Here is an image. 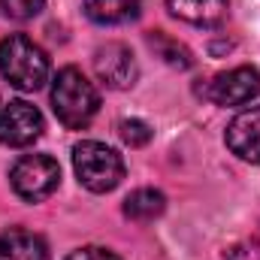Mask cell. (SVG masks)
Returning a JSON list of instances; mask_svg holds the SVG:
<instances>
[{
  "label": "cell",
  "instance_id": "obj_1",
  "mask_svg": "<svg viewBox=\"0 0 260 260\" xmlns=\"http://www.w3.org/2000/svg\"><path fill=\"white\" fill-rule=\"evenodd\" d=\"M97 106H100V94L82 70L64 67L55 76V82H52V109H55L58 121L67 130L88 127L91 118L97 115Z\"/></svg>",
  "mask_w": 260,
  "mask_h": 260
},
{
  "label": "cell",
  "instance_id": "obj_2",
  "mask_svg": "<svg viewBox=\"0 0 260 260\" xmlns=\"http://www.w3.org/2000/svg\"><path fill=\"white\" fill-rule=\"evenodd\" d=\"M0 76L18 91H37L49 79V55L24 34L0 40Z\"/></svg>",
  "mask_w": 260,
  "mask_h": 260
},
{
  "label": "cell",
  "instance_id": "obj_3",
  "mask_svg": "<svg viewBox=\"0 0 260 260\" xmlns=\"http://www.w3.org/2000/svg\"><path fill=\"white\" fill-rule=\"evenodd\" d=\"M73 170H76L79 185L94 194H106V191L118 188V182L124 179L121 154L97 139H85L73 148Z\"/></svg>",
  "mask_w": 260,
  "mask_h": 260
},
{
  "label": "cell",
  "instance_id": "obj_4",
  "mask_svg": "<svg viewBox=\"0 0 260 260\" xmlns=\"http://www.w3.org/2000/svg\"><path fill=\"white\" fill-rule=\"evenodd\" d=\"M9 182H12V191L21 200L40 203V200H46V197H52L58 191L61 167L49 154H24L9 170Z\"/></svg>",
  "mask_w": 260,
  "mask_h": 260
},
{
  "label": "cell",
  "instance_id": "obj_5",
  "mask_svg": "<svg viewBox=\"0 0 260 260\" xmlns=\"http://www.w3.org/2000/svg\"><path fill=\"white\" fill-rule=\"evenodd\" d=\"M43 136V115L27 100H9L0 106V142L9 148H24Z\"/></svg>",
  "mask_w": 260,
  "mask_h": 260
},
{
  "label": "cell",
  "instance_id": "obj_6",
  "mask_svg": "<svg viewBox=\"0 0 260 260\" xmlns=\"http://www.w3.org/2000/svg\"><path fill=\"white\" fill-rule=\"evenodd\" d=\"M260 94V73L254 67H233L215 76L206 88V97L215 106H245Z\"/></svg>",
  "mask_w": 260,
  "mask_h": 260
},
{
  "label": "cell",
  "instance_id": "obj_7",
  "mask_svg": "<svg viewBox=\"0 0 260 260\" xmlns=\"http://www.w3.org/2000/svg\"><path fill=\"white\" fill-rule=\"evenodd\" d=\"M94 70H97V79L109 88H130L139 76V67L136 58L124 43H106L97 49L94 55Z\"/></svg>",
  "mask_w": 260,
  "mask_h": 260
},
{
  "label": "cell",
  "instance_id": "obj_8",
  "mask_svg": "<svg viewBox=\"0 0 260 260\" xmlns=\"http://www.w3.org/2000/svg\"><path fill=\"white\" fill-rule=\"evenodd\" d=\"M227 148L236 157L260 167V106L242 109L230 121V127H227Z\"/></svg>",
  "mask_w": 260,
  "mask_h": 260
},
{
  "label": "cell",
  "instance_id": "obj_9",
  "mask_svg": "<svg viewBox=\"0 0 260 260\" xmlns=\"http://www.w3.org/2000/svg\"><path fill=\"white\" fill-rule=\"evenodd\" d=\"M0 260H49L46 239L24 227H9L0 233Z\"/></svg>",
  "mask_w": 260,
  "mask_h": 260
},
{
  "label": "cell",
  "instance_id": "obj_10",
  "mask_svg": "<svg viewBox=\"0 0 260 260\" xmlns=\"http://www.w3.org/2000/svg\"><path fill=\"white\" fill-rule=\"evenodd\" d=\"M167 9L197 27H215L227 18V0H167Z\"/></svg>",
  "mask_w": 260,
  "mask_h": 260
},
{
  "label": "cell",
  "instance_id": "obj_11",
  "mask_svg": "<svg viewBox=\"0 0 260 260\" xmlns=\"http://www.w3.org/2000/svg\"><path fill=\"white\" fill-rule=\"evenodd\" d=\"M142 0H85V15L94 24H127L139 15Z\"/></svg>",
  "mask_w": 260,
  "mask_h": 260
},
{
  "label": "cell",
  "instance_id": "obj_12",
  "mask_svg": "<svg viewBox=\"0 0 260 260\" xmlns=\"http://www.w3.org/2000/svg\"><path fill=\"white\" fill-rule=\"evenodd\" d=\"M167 209V197L154 188H139L124 200V215L130 221H139V224H148L154 218H160Z\"/></svg>",
  "mask_w": 260,
  "mask_h": 260
},
{
  "label": "cell",
  "instance_id": "obj_13",
  "mask_svg": "<svg viewBox=\"0 0 260 260\" xmlns=\"http://www.w3.org/2000/svg\"><path fill=\"white\" fill-rule=\"evenodd\" d=\"M148 43H151V49H154L167 64L179 67V70H188V67L194 64V61H191V52H188L182 43H176V40H170V37H164V34L148 37Z\"/></svg>",
  "mask_w": 260,
  "mask_h": 260
},
{
  "label": "cell",
  "instance_id": "obj_14",
  "mask_svg": "<svg viewBox=\"0 0 260 260\" xmlns=\"http://www.w3.org/2000/svg\"><path fill=\"white\" fill-rule=\"evenodd\" d=\"M118 130H121V139L127 142L130 148L148 145V142H151V136H154L151 124H145L142 118H127V121H121V124H118Z\"/></svg>",
  "mask_w": 260,
  "mask_h": 260
},
{
  "label": "cell",
  "instance_id": "obj_15",
  "mask_svg": "<svg viewBox=\"0 0 260 260\" xmlns=\"http://www.w3.org/2000/svg\"><path fill=\"white\" fill-rule=\"evenodd\" d=\"M43 6H46V0H0V9L15 21H27L34 15H40Z\"/></svg>",
  "mask_w": 260,
  "mask_h": 260
},
{
  "label": "cell",
  "instance_id": "obj_16",
  "mask_svg": "<svg viewBox=\"0 0 260 260\" xmlns=\"http://www.w3.org/2000/svg\"><path fill=\"white\" fill-rule=\"evenodd\" d=\"M67 260H121V257H118V254H112V251H106V248L88 245V248H79V251H73Z\"/></svg>",
  "mask_w": 260,
  "mask_h": 260
},
{
  "label": "cell",
  "instance_id": "obj_17",
  "mask_svg": "<svg viewBox=\"0 0 260 260\" xmlns=\"http://www.w3.org/2000/svg\"><path fill=\"white\" fill-rule=\"evenodd\" d=\"M257 248H260V236H257Z\"/></svg>",
  "mask_w": 260,
  "mask_h": 260
}]
</instances>
